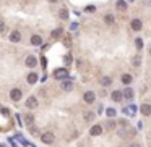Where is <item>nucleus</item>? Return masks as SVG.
Listing matches in <instances>:
<instances>
[{"label": "nucleus", "mask_w": 151, "mask_h": 147, "mask_svg": "<svg viewBox=\"0 0 151 147\" xmlns=\"http://www.w3.org/2000/svg\"><path fill=\"white\" fill-rule=\"evenodd\" d=\"M140 112L143 116H151V105L150 104H143L140 107Z\"/></svg>", "instance_id": "423d86ee"}, {"label": "nucleus", "mask_w": 151, "mask_h": 147, "mask_svg": "<svg viewBox=\"0 0 151 147\" xmlns=\"http://www.w3.org/2000/svg\"><path fill=\"white\" fill-rule=\"evenodd\" d=\"M132 81H133V78H132L130 74H122V83L123 84H130Z\"/></svg>", "instance_id": "6ab92c4d"}, {"label": "nucleus", "mask_w": 151, "mask_h": 147, "mask_svg": "<svg viewBox=\"0 0 151 147\" xmlns=\"http://www.w3.org/2000/svg\"><path fill=\"white\" fill-rule=\"evenodd\" d=\"M33 121H34V116H33V115H26V116H25V123H26L28 126H31Z\"/></svg>", "instance_id": "5701e85b"}, {"label": "nucleus", "mask_w": 151, "mask_h": 147, "mask_svg": "<svg viewBox=\"0 0 151 147\" xmlns=\"http://www.w3.org/2000/svg\"><path fill=\"white\" fill-rule=\"evenodd\" d=\"M114 21H116V18H114V15H111V13L104 15V23H106V24L112 26V24H114Z\"/></svg>", "instance_id": "2eb2a0df"}, {"label": "nucleus", "mask_w": 151, "mask_h": 147, "mask_svg": "<svg viewBox=\"0 0 151 147\" xmlns=\"http://www.w3.org/2000/svg\"><path fill=\"white\" fill-rule=\"evenodd\" d=\"M26 107H28V108H31V110H34L36 108V107H38V105H39V102H38V99H36L34 97V95H31V97H28V99H26Z\"/></svg>", "instance_id": "7ed1b4c3"}, {"label": "nucleus", "mask_w": 151, "mask_h": 147, "mask_svg": "<svg viewBox=\"0 0 151 147\" xmlns=\"http://www.w3.org/2000/svg\"><path fill=\"white\" fill-rule=\"evenodd\" d=\"M54 78H55V79H67L68 78L67 68H57V70L54 71Z\"/></svg>", "instance_id": "f257e3e1"}, {"label": "nucleus", "mask_w": 151, "mask_h": 147, "mask_svg": "<svg viewBox=\"0 0 151 147\" xmlns=\"http://www.w3.org/2000/svg\"><path fill=\"white\" fill-rule=\"evenodd\" d=\"M4 29H5V23L0 20V32H4Z\"/></svg>", "instance_id": "cd10ccee"}, {"label": "nucleus", "mask_w": 151, "mask_h": 147, "mask_svg": "<svg viewBox=\"0 0 151 147\" xmlns=\"http://www.w3.org/2000/svg\"><path fill=\"white\" fill-rule=\"evenodd\" d=\"M101 84L104 86V88H107V86H111V84H112V79H111L109 76H104V78H101Z\"/></svg>", "instance_id": "dca6fc26"}, {"label": "nucleus", "mask_w": 151, "mask_h": 147, "mask_svg": "<svg viewBox=\"0 0 151 147\" xmlns=\"http://www.w3.org/2000/svg\"><path fill=\"white\" fill-rule=\"evenodd\" d=\"M31 44L34 47L42 46V37H41V36H33V37H31Z\"/></svg>", "instance_id": "f8f14e48"}, {"label": "nucleus", "mask_w": 151, "mask_h": 147, "mask_svg": "<svg viewBox=\"0 0 151 147\" xmlns=\"http://www.w3.org/2000/svg\"><path fill=\"white\" fill-rule=\"evenodd\" d=\"M21 41V32L20 31H11L10 32V42H20Z\"/></svg>", "instance_id": "6e6552de"}, {"label": "nucleus", "mask_w": 151, "mask_h": 147, "mask_svg": "<svg viewBox=\"0 0 151 147\" xmlns=\"http://www.w3.org/2000/svg\"><path fill=\"white\" fill-rule=\"evenodd\" d=\"M94 120V113L93 112H86L84 113V121H93Z\"/></svg>", "instance_id": "412c9836"}, {"label": "nucleus", "mask_w": 151, "mask_h": 147, "mask_svg": "<svg viewBox=\"0 0 151 147\" xmlns=\"http://www.w3.org/2000/svg\"><path fill=\"white\" fill-rule=\"evenodd\" d=\"M21 95H23V92H21L20 89H11V91H10V99L13 102H18L21 99Z\"/></svg>", "instance_id": "39448f33"}, {"label": "nucleus", "mask_w": 151, "mask_h": 147, "mask_svg": "<svg viewBox=\"0 0 151 147\" xmlns=\"http://www.w3.org/2000/svg\"><path fill=\"white\" fill-rule=\"evenodd\" d=\"M122 95H123V97L127 99V100H132V99H133V89H130V88H127L125 91L122 92Z\"/></svg>", "instance_id": "ddd939ff"}, {"label": "nucleus", "mask_w": 151, "mask_h": 147, "mask_svg": "<svg viewBox=\"0 0 151 147\" xmlns=\"http://www.w3.org/2000/svg\"><path fill=\"white\" fill-rule=\"evenodd\" d=\"M106 130H109V131H112V130H116V121H112V120H107L106 121Z\"/></svg>", "instance_id": "f3484780"}, {"label": "nucleus", "mask_w": 151, "mask_h": 147, "mask_svg": "<svg viewBox=\"0 0 151 147\" xmlns=\"http://www.w3.org/2000/svg\"><path fill=\"white\" fill-rule=\"evenodd\" d=\"M106 115L109 116V118H114V116H116V110H114V108H107V110H106Z\"/></svg>", "instance_id": "b1692460"}, {"label": "nucleus", "mask_w": 151, "mask_h": 147, "mask_svg": "<svg viewBox=\"0 0 151 147\" xmlns=\"http://www.w3.org/2000/svg\"><path fill=\"white\" fill-rule=\"evenodd\" d=\"M83 99H84L86 104H93V102L96 100V94L93 91H86V92H84V95H83Z\"/></svg>", "instance_id": "20e7f679"}, {"label": "nucleus", "mask_w": 151, "mask_h": 147, "mask_svg": "<svg viewBox=\"0 0 151 147\" xmlns=\"http://www.w3.org/2000/svg\"><path fill=\"white\" fill-rule=\"evenodd\" d=\"M117 10H120V11L127 10V2H123V0H119V2H117Z\"/></svg>", "instance_id": "a211bd4d"}, {"label": "nucleus", "mask_w": 151, "mask_h": 147, "mask_svg": "<svg viewBox=\"0 0 151 147\" xmlns=\"http://www.w3.org/2000/svg\"><path fill=\"white\" fill-rule=\"evenodd\" d=\"M60 88H62V91H65V92H70L72 89H73V83H72V81H63Z\"/></svg>", "instance_id": "9b49d317"}, {"label": "nucleus", "mask_w": 151, "mask_h": 147, "mask_svg": "<svg viewBox=\"0 0 151 147\" xmlns=\"http://www.w3.org/2000/svg\"><path fill=\"white\" fill-rule=\"evenodd\" d=\"M49 2H52V4H54V2H57V0H49Z\"/></svg>", "instance_id": "c756f323"}, {"label": "nucleus", "mask_w": 151, "mask_h": 147, "mask_svg": "<svg viewBox=\"0 0 151 147\" xmlns=\"http://www.w3.org/2000/svg\"><path fill=\"white\" fill-rule=\"evenodd\" d=\"M150 53H151V47H150Z\"/></svg>", "instance_id": "7c9ffc66"}, {"label": "nucleus", "mask_w": 151, "mask_h": 147, "mask_svg": "<svg viewBox=\"0 0 151 147\" xmlns=\"http://www.w3.org/2000/svg\"><path fill=\"white\" fill-rule=\"evenodd\" d=\"M130 28L133 29V31H140V29L143 28V23H141L140 20H132V23H130Z\"/></svg>", "instance_id": "9d476101"}, {"label": "nucleus", "mask_w": 151, "mask_h": 147, "mask_svg": "<svg viewBox=\"0 0 151 147\" xmlns=\"http://www.w3.org/2000/svg\"><path fill=\"white\" fill-rule=\"evenodd\" d=\"M135 46H137L138 50H141L143 49V41H141V39H135Z\"/></svg>", "instance_id": "393cba45"}, {"label": "nucleus", "mask_w": 151, "mask_h": 147, "mask_svg": "<svg viewBox=\"0 0 151 147\" xmlns=\"http://www.w3.org/2000/svg\"><path fill=\"white\" fill-rule=\"evenodd\" d=\"M41 141L44 144H52L54 141H55V136H54V133H50V131H46L44 134H41Z\"/></svg>", "instance_id": "f03ea898"}, {"label": "nucleus", "mask_w": 151, "mask_h": 147, "mask_svg": "<svg viewBox=\"0 0 151 147\" xmlns=\"http://www.w3.org/2000/svg\"><path fill=\"white\" fill-rule=\"evenodd\" d=\"M130 147H141V146H140L138 142H132V144H130Z\"/></svg>", "instance_id": "c85d7f7f"}, {"label": "nucleus", "mask_w": 151, "mask_h": 147, "mask_svg": "<svg viewBox=\"0 0 151 147\" xmlns=\"http://www.w3.org/2000/svg\"><path fill=\"white\" fill-rule=\"evenodd\" d=\"M25 63H26V66H29V68H34L36 65H38V60H36V57H33V55H28V57H26V60H25Z\"/></svg>", "instance_id": "0eeeda50"}, {"label": "nucleus", "mask_w": 151, "mask_h": 147, "mask_svg": "<svg viewBox=\"0 0 151 147\" xmlns=\"http://www.w3.org/2000/svg\"><path fill=\"white\" fill-rule=\"evenodd\" d=\"M36 81H38V74H36V73L28 74V83H29V84H34Z\"/></svg>", "instance_id": "aec40b11"}, {"label": "nucleus", "mask_w": 151, "mask_h": 147, "mask_svg": "<svg viewBox=\"0 0 151 147\" xmlns=\"http://www.w3.org/2000/svg\"><path fill=\"white\" fill-rule=\"evenodd\" d=\"M60 18H62V20H67L68 18V10H65V8L60 10Z\"/></svg>", "instance_id": "a878e982"}, {"label": "nucleus", "mask_w": 151, "mask_h": 147, "mask_svg": "<svg viewBox=\"0 0 151 147\" xmlns=\"http://www.w3.org/2000/svg\"><path fill=\"white\" fill-rule=\"evenodd\" d=\"M122 97H123V95H122V92H120V91H114L112 94H111V99H112L114 102H120V100H122Z\"/></svg>", "instance_id": "4468645a"}, {"label": "nucleus", "mask_w": 151, "mask_h": 147, "mask_svg": "<svg viewBox=\"0 0 151 147\" xmlns=\"http://www.w3.org/2000/svg\"><path fill=\"white\" fill-rule=\"evenodd\" d=\"M133 65H137V66L140 65V57H135L133 58Z\"/></svg>", "instance_id": "bb28decb"}, {"label": "nucleus", "mask_w": 151, "mask_h": 147, "mask_svg": "<svg viewBox=\"0 0 151 147\" xmlns=\"http://www.w3.org/2000/svg\"><path fill=\"white\" fill-rule=\"evenodd\" d=\"M62 32H63L62 28H57L55 31H52V34H50V36H52L54 39H57V37H60V36H62Z\"/></svg>", "instance_id": "4be33fe9"}, {"label": "nucleus", "mask_w": 151, "mask_h": 147, "mask_svg": "<svg viewBox=\"0 0 151 147\" xmlns=\"http://www.w3.org/2000/svg\"><path fill=\"white\" fill-rule=\"evenodd\" d=\"M89 134H91V136H99V134H102V126L101 125H94L91 130H89Z\"/></svg>", "instance_id": "1a4fd4ad"}]
</instances>
